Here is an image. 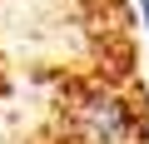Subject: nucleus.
<instances>
[{
	"mask_svg": "<svg viewBox=\"0 0 149 144\" xmlns=\"http://www.w3.org/2000/svg\"><path fill=\"white\" fill-rule=\"evenodd\" d=\"M74 134H80V144H134L139 119L119 95L104 90V95H90L74 104Z\"/></svg>",
	"mask_w": 149,
	"mask_h": 144,
	"instance_id": "nucleus-1",
	"label": "nucleus"
},
{
	"mask_svg": "<svg viewBox=\"0 0 149 144\" xmlns=\"http://www.w3.org/2000/svg\"><path fill=\"white\" fill-rule=\"evenodd\" d=\"M139 10H144V30H149V0H139Z\"/></svg>",
	"mask_w": 149,
	"mask_h": 144,
	"instance_id": "nucleus-2",
	"label": "nucleus"
}]
</instances>
